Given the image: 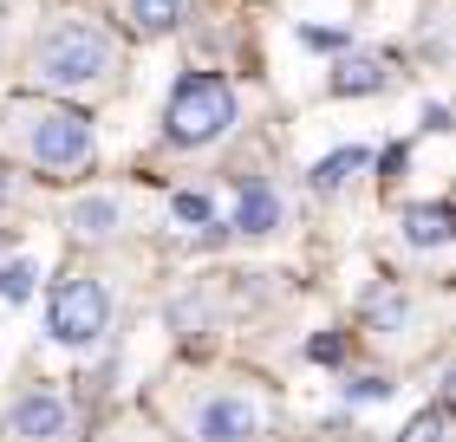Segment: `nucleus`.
<instances>
[{"label": "nucleus", "instance_id": "nucleus-12", "mask_svg": "<svg viewBox=\"0 0 456 442\" xmlns=\"http://www.w3.org/2000/svg\"><path fill=\"white\" fill-rule=\"evenodd\" d=\"M365 163H371V150H365V143H352V150H333V157H326L320 170H314V189H320V196H333V189H346L352 176L365 170Z\"/></svg>", "mask_w": 456, "mask_h": 442}, {"label": "nucleus", "instance_id": "nucleus-13", "mask_svg": "<svg viewBox=\"0 0 456 442\" xmlns=\"http://www.w3.org/2000/svg\"><path fill=\"white\" fill-rule=\"evenodd\" d=\"M170 215H176V228H190V235H196V228H209V221H216V202L202 196V189H183V196L170 202Z\"/></svg>", "mask_w": 456, "mask_h": 442}, {"label": "nucleus", "instance_id": "nucleus-9", "mask_svg": "<svg viewBox=\"0 0 456 442\" xmlns=\"http://www.w3.org/2000/svg\"><path fill=\"white\" fill-rule=\"evenodd\" d=\"M235 228H241V235H274V228H281V196L267 182H248L241 202H235Z\"/></svg>", "mask_w": 456, "mask_h": 442}, {"label": "nucleus", "instance_id": "nucleus-6", "mask_svg": "<svg viewBox=\"0 0 456 442\" xmlns=\"http://www.w3.org/2000/svg\"><path fill=\"white\" fill-rule=\"evenodd\" d=\"M261 436V410L241 390H216L196 410V442H255Z\"/></svg>", "mask_w": 456, "mask_h": 442}, {"label": "nucleus", "instance_id": "nucleus-5", "mask_svg": "<svg viewBox=\"0 0 456 442\" xmlns=\"http://www.w3.org/2000/svg\"><path fill=\"white\" fill-rule=\"evenodd\" d=\"M0 442H72V404L59 390H33L0 416Z\"/></svg>", "mask_w": 456, "mask_h": 442}, {"label": "nucleus", "instance_id": "nucleus-7", "mask_svg": "<svg viewBox=\"0 0 456 442\" xmlns=\"http://www.w3.org/2000/svg\"><path fill=\"white\" fill-rule=\"evenodd\" d=\"M385 85H391V59H379V52H346L333 66V92L339 98H371Z\"/></svg>", "mask_w": 456, "mask_h": 442}, {"label": "nucleus", "instance_id": "nucleus-15", "mask_svg": "<svg viewBox=\"0 0 456 442\" xmlns=\"http://www.w3.org/2000/svg\"><path fill=\"white\" fill-rule=\"evenodd\" d=\"M391 442H444V410H424V416H411V423L391 436Z\"/></svg>", "mask_w": 456, "mask_h": 442}, {"label": "nucleus", "instance_id": "nucleus-4", "mask_svg": "<svg viewBox=\"0 0 456 442\" xmlns=\"http://www.w3.org/2000/svg\"><path fill=\"white\" fill-rule=\"evenodd\" d=\"M27 150L46 170H78L92 157V124L66 104H39V111H27Z\"/></svg>", "mask_w": 456, "mask_h": 442}, {"label": "nucleus", "instance_id": "nucleus-10", "mask_svg": "<svg viewBox=\"0 0 456 442\" xmlns=\"http://www.w3.org/2000/svg\"><path fill=\"white\" fill-rule=\"evenodd\" d=\"M404 241L411 247H424V254H437V247H450V208H437V202H430V208H404Z\"/></svg>", "mask_w": 456, "mask_h": 442}, {"label": "nucleus", "instance_id": "nucleus-3", "mask_svg": "<svg viewBox=\"0 0 456 442\" xmlns=\"http://www.w3.org/2000/svg\"><path fill=\"white\" fill-rule=\"evenodd\" d=\"M170 143H216L228 124H235V92L222 85V78L209 72H196V78H183L176 98H170Z\"/></svg>", "mask_w": 456, "mask_h": 442}, {"label": "nucleus", "instance_id": "nucleus-11", "mask_svg": "<svg viewBox=\"0 0 456 442\" xmlns=\"http://www.w3.org/2000/svg\"><path fill=\"white\" fill-rule=\"evenodd\" d=\"M124 20H131V33L163 39V33L183 20V0H124Z\"/></svg>", "mask_w": 456, "mask_h": 442}, {"label": "nucleus", "instance_id": "nucleus-14", "mask_svg": "<svg viewBox=\"0 0 456 442\" xmlns=\"http://www.w3.org/2000/svg\"><path fill=\"white\" fill-rule=\"evenodd\" d=\"M33 280H39V267L33 261H7V267H0V300H27V293H33Z\"/></svg>", "mask_w": 456, "mask_h": 442}, {"label": "nucleus", "instance_id": "nucleus-2", "mask_svg": "<svg viewBox=\"0 0 456 442\" xmlns=\"http://www.w3.org/2000/svg\"><path fill=\"white\" fill-rule=\"evenodd\" d=\"M111 325V286L92 280V273H72V280L53 286V306H46V332L59 345H98Z\"/></svg>", "mask_w": 456, "mask_h": 442}, {"label": "nucleus", "instance_id": "nucleus-16", "mask_svg": "<svg viewBox=\"0 0 456 442\" xmlns=\"http://www.w3.org/2000/svg\"><path fill=\"white\" fill-rule=\"evenodd\" d=\"M411 319V300L404 293H385V300H371V325H404Z\"/></svg>", "mask_w": 456, "mask_h": 442}, {"label": "nucleus", "instance_id": "nucleus-8", "mask_svg": "<svg viewBox=\"0 0 456 442\" xmlns=\"http://www.w3.org/2000/svg\"><path fill=\"white\" fill-rule=\"evenodd\" d=\"M66 221H72V235L105 241V235H118V228H124V202H118V196H78Z\"/></svg>", "mask_w": 456, "mask_h": 442}, {"label": "nucleus", "instance_id": "nucleus-17", "mask_svg": "<svg viewBox=\"0 0 456 442\" xmlns=\"http://www.w3.org/2000/svg\"><path fill=\"white\" fill-rule=\"evenodd\" d=\"M314 358H320V365H333V358H339V332H320V339H314Z\"/></svg>", "mask_w": 456, "mask_h": 442}, {"label": "nucleus", "instance_id": "nucleus-18", "mask_svg": "<svg viewBox=\"0 0 456 442\" xmlns=\"http://www.w3.org/2000/svg\"><path fill=\"white\" fill-rule=\"evenodd\" d=\"M0 196H7V182H0Z\"/></svg>", "mask_w": 456, "mask_h": 442}, {"label": "nucleus", "instance_id": "nucleus-1", "mask_svg": "<svg viewBox=\"0 0 456 442\" xmlns=\"http://www.w3.org/2000/svg\"><path fill=\"white\" fill-rule=\"evenodd\" d=\"M111 66H118V52H111V39L98 33L92 20H59V27L39 33V46H33V72H39V85H53V92H86Z\"/></svg>", "mask_w": 456, "mask_h": 442}]
</instances>
